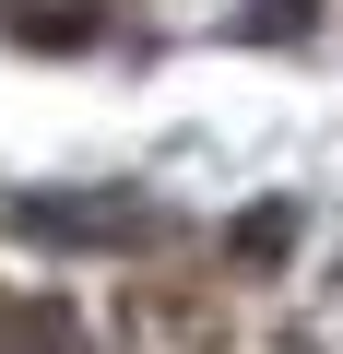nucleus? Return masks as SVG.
Instances as JSON below:
<instances>
[{
  "label": "nucleus",
  "instance_id": "1",
  "mask_svg": "<svg viewBox=\"0 0 343 354\" xmlns=\"http://www.w3.org/2000/svg\"><path fill=\"white\" fill-rule=\"evenodd\" d=\"M36 213V236H130L142 225V201H24Z\"/></svg>",
  "mask_w": 343,
  "mask_h": 354
}]
</instances>
